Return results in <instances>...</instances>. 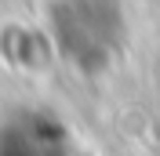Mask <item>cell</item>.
Listing matches in <instances>:
<instances>
[{"label":"cell","mask_w":160,"mask_h":156,"mask_svg":"<svg viewBox=\"0 0 160 156\" xmlns=\"http://www.w3.org/2000/svg\"><path fill=\"white\" fill-rule=\"evenodd\" d=\"M44 33L77 76H106L128 44V7L124 0H48Z\"/></svg>","instance_id":"cell-1"},{"label":"cell","mask_w":160,"mask_h":156,"mask_svg":"<svg viewBox=\"0 0 160 156\" xmlns=\"http://www.w3.org/2000/svg\"><path fill=\"white\" fill-rule=\"evenodd\" d=\"M0 156H69L62 124H44L40 116H22L0 127Z\"/></svg>","instance_id":"cell-2"}]
</instances>
